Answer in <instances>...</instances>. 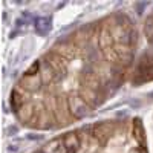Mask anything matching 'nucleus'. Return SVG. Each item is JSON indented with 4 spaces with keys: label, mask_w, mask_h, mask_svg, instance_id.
<instances>
[{
    "label": "nucleus",
    "mask_w": 153,
    "mask_h": 153,
    "mask_svg": "<svg viewBox=\"0 0 153 153\" xmlns=\"http://www.w3.org/2000/svg\"><path fill=\"white\" fill-rule=\"evenodd\" d=\"M65 94H66V98H68L69 112H71V115H72L74 121L83 120L84 117H87V115L92 112V107L89 106L86 101H83L81 97L78 95L76 87H69Z\"/></svg>",
    "instance_id": "f257e3e1"
},
{
    "label": "nucleus",
    "mask_w": 153,
    "mask_h": 153,
    "mask_svg": "<svg viewBox=\"0 0 153 153\" xmlns=\"http://www.w3.org/2000/svg\"><path fill=\"white\" fill-rule=\"evenodd\" d=\"M118 126L120 123L117 121H101V123H95L92 126H89L87 130L92 135V138L101 146V149H103L106 143L113 136V133L117 132Z\"/></svg>",
    "instance_id": "f03ea898"
},
{
    "label": "nucleus",
    "mask_w": 153,
    "mask_h": 153,
    "mask_svg": "<svg viewBox=\"0 0 153 153\" xmlns=\"http://www.w3.org/2000/svg\"><path fill=\"white\" fill-rule=\"evenodd\" d=\"M153 80V54H143V57L138 60L135 74H133V83L143 84L146 81Z\"/></svg>",
    "instance_id": "7ed1b4c3"
},
{
    "label": "nucleus",
    "mask_w": 153,
    "mask_h": 153,
    "mask_svg": "<svg viewBox=\"0 0 153 153\" xmlns=\"http://www.w3.org/2000/svg\"><path fill=\"white\" fill-rule=\"evenodd\" d=\"M61 144L68 153H81L83 150V138H81V129L72 130L65 135H61Z\"/></svg>",
    "instance_id": "20e7f679"
},
{
    "label": "nucleus",
    "mask_w": 153,
    "mask_h": 153,
    "mask_svg": "<svg viewBox=\"0 0 153 153\" xmlns=\"http://www.w3.org/2000/svg\"><path fill=\"white\" fill-rule=\"evenodd\" d=\"M130 136H132V141L135 143V146L147 149V138H146L144 124L139 118H133L130 121Z\"/></svg>",
    "instance_id": "39448f33"
},
{
    "label": "nucleus",
    "mask_w": 153,
    "mask_h": 153,
    "mask_svg": "<svg viewBox=\"0 0 153 153\" xmlns=\"http://www.w3.org/2000/svg\"><path fill=\"white\" fill-rule=\"evenodd\" d=\"M40 71H42V60H35L23 74L25 75H37V74H40Z\"/></svg>",
    "instance_id": "423d86ee"
},
{
    "label": "nucleus",
    "mask_w": 153,
    "mask_h": 153,
    "mask_svg": "<svg viewBox=\"0 0 153 153\" xmlns=\"http://www.w3.org/2000/svg\"><path fill=\"white\" fill-rule=\"evenodd\" d=\"M126 153H147V149L135 146V147H130V149H127V152H126Z\"/></svg>",
    "instance_id": "0eeeda50"
}]
</instances>
